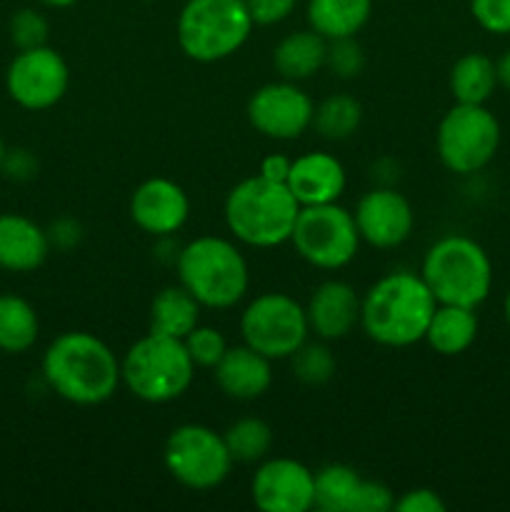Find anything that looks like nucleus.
Returning <instances> with one entry per match:
<instances>
[{
    "label": "nucleus",
    "mask_w": 510,
    "mask_h": 512,
    "mask_svg": "<svg viewBox=\"0 0 510 512\" xmlns=\"http://www.w3.org/2000/svg\"><path fill=\"white\" fill-rule=\"evenodd\" d=\"M43 378L55 395L83 408L108 403L123 383L113 350L85 330H68L48 345Z\"/></svg>",
    "instance_id": "nucleus-1"
},
{
    "label": "nucleus",
    "mask_w": 510,
    "mask_h": 512,
    "mask_svg": "<svg viewBox=\"0 0 510 512\" xmlns=\"http://www.w3.org/2000/svg\"><path fill=\"white\" fill-rule=\"evenodd\" d=\"M438 300L410 270L383 275L360 303V328L373 343L385 348H410L425 338Z\"/></svg>",
    "instance_id": "nucleus-2"
},
{
    "label": "nucleus",
    "mask_w": 510,
    "mask_h": 512,
    "mask_svg": "<svg viewBox=\"0 0 510 512\" xmlns=\"http://www.w3.org/2000/svg\"><path fill=\"white\" fill-rule=\"evenodd\" d=\"M223 213L235 240L250 248H278L293 235L300 203L285 183L253 175L230 188Z\"/></svg>",
    "instance_id": "nucleus-3"
},
{
    "label": "nucleus",
    "mask_w": 510,
    "mask_h": 512,
    "mask_svg": "<svg viewBox=\"0 0 510 512\" xmlns=\"http://www.w3.org/2000/svg\"><path fill=\"white\" fill-rule=\"evenodd\" d=\"M175 268L180 285L198 300L200 308H235L248 293V260L238 245L218 235L190 240L178 253Z\"/></svg>",
    "instance_id": "nucleus-4"
},
{
    "label": "nucleus",
    "mask_w": 510,
    "mask_h": 512,
    "mask_svg": "<svg viewBox=\"0 0 510 512\" xmlns=\"http://www.w3.org/2000/svg\"><path fill=\"white\" fill-rule=\"evenodd\" d=\"M420 278L438 305L478 308L493 288V263L478 240L445 235L425 253Z\"/></svg>",
    "instance_id": "nucleus-5"
},
{
    "label": "nucleus",
    "mask_w": 510,
    "mask_h": 512,
    "mask_svg": "<svg viewBox=\"0 0 510 512\" xmlns=\"http://www.w3.org/2000/svg\"><path fill=\"white\" fill-rule=\"evenodd\" d=\"M123 385L143 403H173L188 393L195 375L185 343L160 333L135 340L120 360Z\"/></svg>",
    "instance_id": "nucleus-6"
},
{
    "label": "nucleus",
    "mask_w": 510,
    "mask_h": 512,
    "mask_svg": "<svg viewBox=\"0 0 510 512\" xmlns=\"http://www.w3.org/2000/svg\"><path fill=\"white\" fill-rule=\"evenodd\" d=\"M253 18L245 0H188L178 15V45L195 63H218L248 43Z\"/></svg>",
    "instance_id": "nucleus-7"
},
{
    "label": "nucleus",
    "mask_w": 510,
    "mask_h": 512,
    "mask_svg": "<svg viewBox=\"0 0 510 512\" xmlns=\"http://www.w3.org/2000/svg\"><path fill=\"white\" fill-rule=\"evenodd\" d=\"M290 243L313 268L340 270L353 263L363 240L353 213L343 205L328 203L300 208Z\"/></svg>",
    "instance_id": "nucleus-8"
},
{
    "label": "nucleus",
    "mask_w": 510,
    "mask_h": 512,
    "mask_svg": "<svg viewBox=\"0 0 510 512\" xmlns=\"http://www.w3.org/2000/svg\"><path fill=\"white\" fill-rule=\"evenodd\" d=\"M438 158L450 173L473 175L495 158L500 148V123L485 105L455 103L435 133Z\"/></svg>",
    "instance_id": "nucleus-9"
},
{
    "label": "nucleus",
    "mask_w": 510,
    "mask_h": 512,
    "mask_svg": "<svg viewBox=\"0 0 510 512\" xmlns=\"http://www.w3.org/2000/svg\"><path fill=\"white\" fill-rule=\"evenodd\" d=\"M163 458L168 473L190 490L218 488L235 463L223 435L198 423L175 428L165 440Z\"/></svg>",
    "instance_id": "nucleus-10"
},
{
    "label": "nucleus",
    "mask_w": 510,
    "mask_h": 512,
    "mask_svg": "<svg viewBox=\"0 0 510 512\" xmlns=\"http://www.w3.org/2000/svg\"><path fill=\"white\" fill-rule=\"evenodd\" d=\"M243 343L270 360H285L308 340L305 308L285 293H263L240 315Z\"/></svg>",
    "instance_id": "nucleus-11"
},
{
    "label": "nucleus",
    "mask_w": 510,
    "mask_h": 512,
    "mask_svg": "<svg viewBox=\"0 0 510 512\" xmlns=\"http://www.w3.org/2000/svg\"><path fill=\"white\" fill-rule=\"evenodd\" d=\"M70 85V68L63 55L50 45L20 50L8 65L5 88L25 110H48L65 98Z\"/></svg>",
    "instance_id": "nucleus-12"
},
{
    "label": "nucleus",
    "mask_w": 510,
    "mask_h": 512,
    "mask_svg": "<svg viewBox=\"0 0 510 512\" xmlns=\"http://www.w3.org/2000/svg\"><path fill=\"white\" fill-rule=\"evenodd\" d=\"M315 105L293 80L268 83L248 100V120L270 140H295L313 125Z\"/></svg>",
    "instance_id": "nucleus-13"
},
{
    "label": "nucleus",
    "mask_w": 510,
    "mask_h": 512,
    "mask_svg": "<svg viewBox=\"0 0 510 512\" xmlns=\"http://www.w3.org/2000/svg\"><path fill=\"white\" fill-rule=\"evenodd\" d=\"M250 493L263 512H308L315 508V473L293 458H270L255 470Z\"/></svg>",
    "instance_id": "nucleus-14"
},
{
    "label": "nucleus",
    "mask_w": 510,
    "mask_h": 512,
    "mask_svg": "<svg viewBox=\"0 0 510 512\" xmlns=\"http://www.w3.org/2000/svg\"><path fill=\"white\" fill-rule=\"evenodd\" d=\"M363 243L378 250H393L410 238L415 228L413 205L393 188H375L358 200L353 213Z\"/></svg>",
    "instance_id": "nucleus-15"
},
{
    "label": "nucleus",
    "mask_w": 510,
    "mask_h": 512,
    "mask_svg": "<svg viewBox=\"0 0 510 512\" xmlns=\"http://www.w3.org/2000/svg\"><path fill=\"white\" fill-rule=\"evenodd\" d=\"M190 215L188 193L175 180L148 178L130 195V218L143 233L168 238L178 233Z\"/></svg>",
    "instance_id": "nucleus-16"
},
{
    "label": "nucleus",
    "mask_w": 510,
    "mask_h": 512,
    "mask_svg": "<svg viewBox=\"0 0 510 512\" xmlns=\"http://www.w3.org/2000/svg\"><path fill=\"white\" fill-rule=\"evenodd\" d=\"M360 298L355 288L345 280H325L310 295L305 305L310 333L320 340H343L353 333L355 325H360Z\"/></svg>",
    "instance_id": "nucleus-17"
},
{
    "label": "nucleus",
    "mask_w": 510,
    "mask_h": 512,
    "mask_svg": "<svg viewBox=\"0 0 510 512\" xmlns=\"http://www.w3.org/2000/svg\"><path fill=\"white\" fill-rule=\"evenodd\" d=\"M285 185L295 195L300 208L328 205L338 203L340 195L345 193L348 175H345L343 163L335 155L313 150V153H303L293 160Z\"/></svg>",
    "instance_id": "nucleus-18"
},
{
    "label": "nucleus",
    "mask_w": 510,
    "mask_h": 512,
    "mask_svg": "<svg viewBox=\"0 0 510 512\" xmlns=\"http://www.w3.org/2000/svg\"><path fill=\"white\" fill-rule=\"evenodd\" d=\"M273 360L253 350L250 345H235L225 350L220 363L215 365V383L233 400H258L273 385Z\"/></svg>",
    "instance_id": "nucleus-19"
},
{
    "label": "nucleus",
    "mask_w": 510,
    "mask_h": 512,
    "mask_svg": "<svg viewBox=\"0 0 510 512\" xmlns=\"http://www.w3.org/2000/svg\"><path fill=\"white\" fill-rule=\"evenodd\" d=\"M50 253V238L35 220L18 213L0 215V268L33 273Z\"/></svg>",
    "instance_id": "nucleus-20"
},
{
    "label": "nucleus",
    "mask_w": 510,
    "mask_h": 512,
    "mask_svg": "<svg viewBox=\"0 0 510 512\" xmlns=\"http://www.w3.org/2000/svg\"><path fill=\"white\" fill-rule=\"evenodd\" d=\"M325 55H328V40L320 33L310 30H295L285 35L273 50V65L283 80H308L325 68Z\"/></svg>",
    "instance_id": "nucleus-21"
},
{
    "label": "nucleus",
    "mask_w": 510,
    "mask_h": 512,
    "mask_svg": "<svg viewBox=\"0 0 510 512\" xmlns=\"http://www.w3.org/2000/svg\"><path fill=\"white\" fill-rule=\"evenodd\" d=\"M478 315L475 308L463 305H438L425 330V343L445 358L465 353L478 338Z\"/></svg>",
    "instance_id": "nucleus-22"
},
{
    "label": "nucleus",
    "mask_w": 510,
    "mask_h": 512,
    "mask_svg": "<svg viewBox=\"0 0 510 512\" xmlns=\"http://www.w3.org/2000/svg\"><path fill=\"white\" fill-rule=\"evenodd\" d=\"M308 23L325 40L355 38L373 13V0H308Z\"/></svg>",
    "instance_id": "nucleus-23"
},
{
    "label": "nucleus",
    "mask_w": 510,
    "mask_h": 512,
    "mask_svg": "<svg viewBox=\"0 0 510 512\" xmlns=\"http://www.w3.org/2000/svg\"><path fill=\"white\" fill-rule=\"evenodd\" d=\"M195 325H200V303L180 283L163 288L150 303V333L183 340Z\"/></svg>",
    "instance_id": "nucleus-24"
},
{
    "label": "nucleus",
    "mask_w": 510,
    "mask_h": 512,
    "mask_svg": "<svg viewBox=\"0 0 510 512\" xmlns=\"http://www.w3.org/2000/svg\"><path fill=\"white\" fill-rule=\"evenodd\" d=\"M498 68L485 53H465L450 70V93L455 103L485 105L498 88Z\"/></svg>",
    "instance_id": "nucleus-25"
},
{
    "label": "nucleus",
    "mask_w": 510,
    "mask_h": 512,
    "mask_svg": "<svg viewBox=\"0 0 510 512\" xmlns=\"http://www.w3.org/2000/svg\"><path fill=\"white\" fill-rule=\"evenodd\" d=\"M40 320L33 305L20 295H0V353L20 355L35 345Z\"/></svg>",
    "instance_id": "nucleus-26"
},
{
    "label": "nucleus",
    "mask_w": 510,
    "mask_h": 512,
    "mask_svg": "<svg viewBox=\"0 0 510 512\" xmlns=\"http://www.w3.org/2000/svg\"><path fill=\"white\" fill-rule=\"evenodd\" d=\"M355 468L343 463H330L315 473V508L323 512H350L355 490L360 485Z\"/></svg>",
    "instance_id": "nucleus-27"
},
{
    "label": "nucleus",
    "mask_w": 510,
    "mask_h": 512,
    "mask_svg": "<svg viewBox=\"0 0 510 512\" xmlns=\"http://www.w3.org/2000/svg\"><path fill=\"white\" fill-rule=\"evenodd\" d=\"M363 108L353 95H328L323 103L315 108L313 128L328 140H345L360 128Z\"/></svg>",
    "instance_id": "nucleus-28"
},
{
    "label": "nucleus",
    "mask_w": 510,
    "mask_h": 512,
    "mask_svg": "<svg viewBox=\"0 0 510 512\" xmlns=\"http://www.w3.org/2000/svg\"><path fill=\"white\" fill-rule=\"evenodd\" d=\"M223 438L235 463H260L273 448V428L260 418L235 420Z\"/></svg>",
    "instance_id": "nucleus-29"
},
{
    "label": "nucleus",
    "mask_w": 510,
    "mask_h": 512,
    "mask_svg": "<svg viewBox=\"0 0 510 512\" xmlns=\"http://www.w3.org/2000/svg\"><path fill=\"white\" fill-rule=\"evenodd\" d=\"M293 375L305 385H325L335 375V355L325 343H308L305 340L293 355H290Z\"/></svg>",
    "instance_id": "nucleus-30"
},
{
    "label": "nucleus",
    "mask_w": 510,
    "mask_h": 512,
    "mask_svg": "<svg viewBox=\"0 0 510 512\" xmlns=\"http://www.w3.org/2000/svg\"><path fill=\"white\" fill-rule=\"evenodd\" d=\"M185 350H188L190 360L195 363V368H210L220 363V358L228 350L223 333L218 328H210V325H195L188 335L183 338Z\"/></svg>",
    "instance_id": "nucleus-31"
},
{
    "label": "nucleus",
    "mask_w": 510,
    "mask_h": 512,
    "mask_svg": "<svg viewBox=\"0 0 510 512\" xmlns=\"http://www.w3.org/2000/svg\"><path fill=\"white\" fill-rule=\"evenodd\" d=\"M50 25L45 20L43 13L33 8H20L15 10L13 18H10V40L18 50H30L40 48V45H48Z\"/></svg>",
    "instance_id": "nucleus-32"
},
{
    "label": "nucleus",
    "mask_w": 510,
    "mask_h": 512,
    "mask_svg": "<svg viewBox=\"0 0 510 512\" xmlns=\"http://www.w3.org/2000/svg\"><path fill=\"white\" fill-rule=\"evenodd\" d=\"M325 65L333 70V75L338 78L350 80L358 78L360 70L365 65L363 48L358 45L355 38H340V40H328V55H325Z\"/></svg>",
    "instance_id": "nucleus-33"
},
{
    "label": "nucleus",
    "mask_w": 510,
    "mask_h": 512,
    "mask_svg": "<svg viewBox=\"0 0 510 512\" xmlns=\"http://www.w3.org/2000/svg\"><path fill=\"white\" fill-rule=\"evenodd\" d=\"M475 23L493 35H510V0H470Z\"/></svg>",
    "instance_id": "nucleus-34"
},
{
    "label": "nucleus",
    "mask_w": 510,
    "mask_h": 512,
    "mask_svg": "<svg viewBox=\"0 0 510 512\" xmlns=\"http://www.w3.org/2000/svg\"><path fill=\"white\" fill-rule=\"evenodd\" d=\"M395 508L393 490L378 480H360L350 512H388Z\"/></svg>",
    "instance_id": "nucleus-35"
},
{
    "label": "nucleus",
    "mask_w": 510,
    "mask_h": 512,
    "mask_svg": "<svg viewBox=\"0 0 510 512\" xmlns=\"http://www.w3.org/2000/svg\"><path fill=\"white\" fill-rule=\"evenodd\" d=\"M298 0H245L255 25H278L295 10Z\"/></svg>",
    "instance_id": "nucleus-36"
},
{
    "label": "nucleus",
    "mask_w": 510,
    "mask_h": 512,
    "mask_svg": "<svg viewBox=\"0 0 510 512\" xmlns=\"http://www.w3.org/2000/svg\"><path fill=\"white\" fill-rule=\"evenodd\" d=\"M445 508H448V505H445V500L440 498L435 490L413 488L395 500L393 510H398V512H445Z\"/></svg>",
    "instance_id": "nucleus-37"
},
{
    "label": "nucleus",
    "mask_w": 510,
    "mask_h": 512,
    "mask_svg": "<svg viewBox=\"0 0 510 512\" xmlns=\"http://www.w3.org/2000/svg\"><path fill=\"white\" fill-rule=\"evenodd\" d=\"M290 165H293V158L273 153V155H268V158H263L258 175H263L265 180H273V183H285L290 175Z\"/></svg>",
    "instance_id": "nucleus-38"
},
{
    "label": "nucleus",
    "mask_w": 510,
    "mask_h": 512,
    "mask_svg": "<svg viewBox=\"0 0 510 512\" xmlns=\"http://www.w3.org/2000/svg\"><path fill=\"white\" fill-rule=\"evenodd\" d=\"M3 168L8 170L13 178H30L35 173V160L30 158L28 150H13V153L5 155Z\"/></svg>",
    "instance_id": "nucleus-39"
},
{
    "label": "nucleus",
    "mask_w": 510,
    "mask_h": 512,
    "mask_svg": "<svg viewBox=\"0 0 510 512\" xmlns=\"http://www.w3.org/2000/svg\"><path fill=\"white\" fill-rule=\"evenodd\" d=\"M495 68H498V83L503 85L505 90H510V48L495 60Z\"/></svg>",
    "instance_id": "nucleus-40"
},
{
    "label": "nucleus",
    "mask_w": 510,
    "mask_h": 512,
    "mask_svg": "<svg viewBox=\"0 0 510 512\" xmlns=\"http://www.w3.org/2000/svg\"><path fill=\"white\" fill-rule=\"evenodd\" d=\"M43 5H48V8H70V5H75L78 0H40Z\"/></svg>",
    "instance_id": "nucleus-41"
},
{
    "label": "nucleus",
    "mask_w": 510,
    "mask_h": 512,
    "mask_svg": "<svg viewBox=\"0 0 510 512\" xmlns=\"http://www.w3.org/2000/svg\"><path fill=\"white\" fill-rule=\"evenodd\" d=\"M503 315H505V323H508V328H510V290H508V295H505V303H503Z\"/></svg>",
    "instance_id": "nucleus-42"
},
{
    "label": "nucleus",
    "mask_w": 510,
    "mask_h": 512,
    "mask_svg": "<svg viewBox=\"0 0 510 512\" xmlns=\"http://www.w3.org/2000/svg\"><path fill=\"white\" fill-rule=\"evenodd\" d=\"M5 155H8V150H5V143H3V138H0V170H3Z\"/></svg>",
    "instance_id": "nucleus-43"
}]
</instances>
